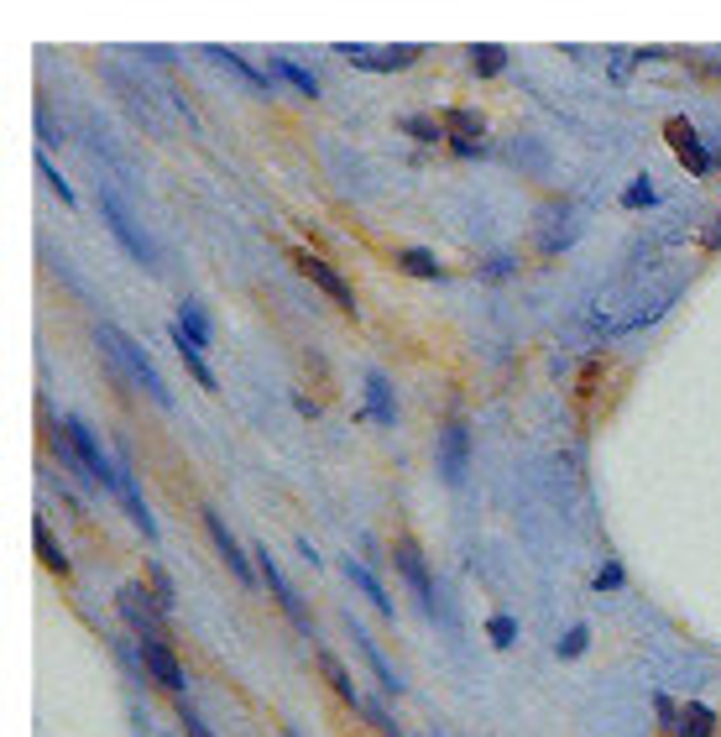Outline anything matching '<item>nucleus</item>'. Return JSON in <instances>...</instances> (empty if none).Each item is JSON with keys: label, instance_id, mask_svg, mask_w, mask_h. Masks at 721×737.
<instances>
[{"label": "nucleus", "instance_id": "18", "mask_svg": "<svg viewBox=\"0 0 721 737\" xmlns=\"http://www.w3.org/2000/svg\"><path fill=\"white\" fill-rule=\"evenodd\" d=\"M173 351H178V361H183V366H189V372L199 377V387H209V393H215V372L204 366V345H199V340H189V335H183L178 325H173Z\"/></svg>", "mask_w": 721, "mask_h": 737}, {"label": "nucleus", "instance_id": "7", "mask_svg": "<svg viewBox=\"0 0 721 737\" xmlns=\"http://www.w3.org/2000/svg\"><path fill=\"white\" fill-rule=\"evenodd\" d=\"M115 607H121V617L131 623L136 638H168V633H162V612H157V602L142 586H121V591H115Z\"/></svg>", "mask_w": 721, "mask_h": 737}, {"label": "nucleus", "instance_id": "31", "mask_svg": "<svg viewBox=\"0 0 721 737\" xmlns=\"http://www.w3.org/2000/svg\"><path fill=\"white\" fill-rule=\"evenodd\" d=\"M586 643H591V628L575 623V628L560 638V659H580V654H586Z\"/></svg>", "mask_w": 721, "mask_h": 737}, {"label": "nucleus", "instance_id": "33", "mask_svg": "<svg viewBox=\"0 0 721 737\" xmlns=\"http://www.w3.org/2000/svg\"><path fill=\"white\" fill-rule=\"evenodd\" d=\"M622 586V565H601V575H596V591H617Z\"/></svg>", "mask_w": 721, "mask_h": 737}, {"label": "nucleus", "instance_id": "17", "mask_svg": "<svg viewBox=\"0 0 721 737\" xmlns=\"http://www.w3.org/2000/svg\"><path fill=\"white\" fill-rule=\"evenodd\" d=\"M319 670H324V680H330V690L345 701V706H356L361 711V696H356V680H351V670L330 654V649H319Z\"/></svg>", "mask_w": 721, "mask_h": 737}, {"label": "nucleus", "instance_id": "10", "mask_svg": "<svg viewBox=\"0 0 721 737\" xmlns=\"http://www.w3.org/2000/svg\"><path fill=\"white\" fill-rule=\"evenodd\" d=\"M204 528H209V539H215V549L225 555V565H230V575H236L241 586H251V581H262L257 570H251V560H246V549L236 544V534L225 528V518L215 513V508H204Z\"/></svg>", "mask_w": 721, "mask_h": 737}, {"label": "nucleus", "instance_id": "21", "mask_svg": "<svg viewBox=\"0 0 721 737\" xmlns=\"http://www.w3.org/2000/svg\"><path fill=\"white\" fill-rule=\"evenodd\" d=\"M398 262L413 272V278H445L439 257H434V251H424V246H403V251H398Z\"/></svg>", "mask_w": 721, "mask_h": 737}, {"label": "nucleus", "instance_id": "25", "mask_svg": "<svg viewBox=\"0 0 721 737\" xmlns=\"http://www.w3.org/2000/svg\"><path fill=\"white\" fill-rule=\"evenodd\" d=\"M502 63H507V48H497V42H476V48H471L476 74H502Z\"/></svg>", "mask_w": 721, "mask_h": 737}, {"label": "nucleus", "instance_id": "4", "mask_svg": "<svg viewBox=\"0 0 721 737\" xmlns=\"http://www.w3.org/2000/svg\"><path fill=\"white\" fill-rule=\"evenodd\" d=\"M100 340H105L110 351H115V356H121V361L131 366V372H136V382L147 387V398H152V403H162V408L173 403V393H168V382L157 377V366L147 361V351H142V345H131V340H126L121 330H110V325H100Z\"/></svg>", "mask_w": 721, "mask_h": 737}, {"label": "nucleus", "instance_id": "32", "mask_svg": "<svg viewBox=\"0 0 721 737\" xmlns=\"http://www.w3.org/2000/svg\"><path fill=\"white\" fill-rule=\"evenodd\" d=\"M178 722H183V737H215V732L204 727V717H199V711L183 701V696H178Z\"/></svg>", "mask_w": 721, "mask_h": 737}, {"label": "nucleus", "instance_id": "8", "mask_svg": "<svg viewBox=\"0 0 721 737\" xmlns=\"http://www.w3.org/2000/svg\"><path fill=\"white\" fill-rule=\"evenodd\" d=\"M293 267L304 272L309 283H319V288L330 293L345 314H356V293H351V283H345V278H340V272H335L330 262H324V257H314V251H293Z\"/></svg>", "mask_w": 721, "mask_h": 737}, {"label": "nucleus", "instance_id": "36", "mask_svg": "<svg viewBox=\"0 0 721 737\" xmlns=\"http://www.w3.org/2000/svg\"><path fill=\"white\" fill-rule=\"evenodd\" d=\"M706 246H721V215H716V230H711V236H706Z\"/></svg>", "mask_w": 721, "mask_h": 737}, {"label": "nucleus", "instance_id": "27", "mask_svg": "<svg viewBox=\"0 0 721 737\" xmlns=\"http://www.w3.org/2000/svg\"><path fill=\"white\" fill-rule=\"evenodd\" d=\"M486 638H492L497 649H513V638H518V617H507V612H492V623H486Z\"/></svg>", "mask_w": 721, "mask_h": 737}, {"label": "nucleus", "instance_id": "1", "mask_svg": "<svg viewBox=\"0 0 721 737\" xmlns=\"http://www.w3.org/2000/svg\"><path fill=\"white\" fill-rule=\"evenodd\" d=\"M100 215L110 220V236H115V241H121V246L131 251V257H136V262H142V267H147V272H157V246L147 241V230H142V225H136V220L126 215V204H121V199H115L110 189L100 194Z\"/></svg>", "mask_w": 721, "mask_h": 737}, {"label": "nucleus", "instance_id": "34", "mask_svg": "<svg viewBox=\"0 0 721 737\" xmlns=\"http://www.w3.org/2000/svg\"><path fill=\"white\" fill-rule=\"evenodd\" d=\"M627 204H654V189H648V178H638L633 189H627Z\"/></svg>", "mask_w": 721, "mask_h": 737}, {"label": "nucleus", "instance_id": "20", "mask_svg": "<svg viewBox=\"0 0 721 737\" xmlns=\"http://www.w3.org/2000/svg\"><path fill=\"white\" fill-rule=\"evenodd\" d=\"M272 74H277V79H288L304 100H314V95H319V79L309 74V68H298L293 58H272Z\"/></svg>", "mask_w": 721, "mask_h": 737}, {"label": "nucleus", "instance_id": "5", "mask_svg": "<svg viewBox=\"0 0 721 737\" xmlns=\"http://www.w3.org/2000/svg\"><path fill=\"white\" fill-rule=\"evenodd\" d=\"M136 659H142V675H152L162 690H173V696H183V664L173 654V643L168 638H136Z\"/></svg>", "mask_w": 721, "mask_h": 737}, {"label": "nucleus", "instance_id": "13", "mask_svg": "<svg viewBox=\"0 0 721 737\" xmlns=\"http://www.w3.org/2000/svg\"><path fill=\"white\" fill-rule=\"evenodd\" d=\"M445 131H450V147L460 157H476L481 152V115L476 110H465V105L445 110Z\"/></svg>", "mask_w": 721, "mask_h": 737}, {"label": "nucleus", "instance_id": "30", "mask_svg": "<svg viewBox=\"0 0 721 737\" xmlns=\"http://www.w3.org/2000/svg\"><path fill=\"white\" fill-rule=\"evenodd\" d=\"M361 711H366V722L377 727L382 737H403V727H398V722L387 717V706H377V701H361Z\"/></svg>", "mask_w": 721, "mask_h": 737}, {"label": "nucleus", "instance_id": "38", "mask_svg": "<svg viewBox=\"0 0 721 737\" xmlns=\"http://www.w3.org/2000/svg\"><path fill=\"white\" fill-rule=\"evenodd\" d=\"M429 737H439V732H429Z\"/></svg>", "mask_w": 721, "mask_h": 737}, {"label": "nucleus", "instance_id": "19", "mask_svg": "<svg viewBox=\"0 0 721 737\" xmlns=\"http://www.w3.org/2000/svg\"><path fill=\"white\" fill-rule=\"evenodd\" d=\"M32 544H37V560L48 565L53 575H68V555H63V544L53 539V528H48V523H37V528H32Z\"/></svg>", "mask_w": 721, "mask_h": 737}, {"label": "nucleus", "instance_id": "26", "mask_svg": "<svg viewBox=\"0 0 721 737\" xmlns=\"http://www.w3.org/2000/svg\"><path fill=\"white\" fill-rule=\"evenodd\" d=\"M209 58H215V63H225V68H236V74L241 79H251V84H257V89H272V79L267 74H257V68H251L241 53H225V48H209Z\"/></svg>", "mask_w": 721, "mask_h": 737}, {"label": "nucleus", "instance_id": "2", "mask_svg": "<svg viewBox=\"0 0 721 737\" xmlns=\"http://www.w3.org/2000/svg\"><path fill=\"white\" fill-rule=\"evenodd\" d=\"M392 565H398V575L408 581V591L418 596V607H424V617H434V612H439V602H434V581H429L424 549H418V539H413V534L392 539Z\"/></svg>", "mask_w": 721, "mask_h": 737}, {"label": "nucleus", "instance_id": "22", "mask_svg": "<svg viewBox=\"0 0 721 737\" xmlns=\"http://www.w3.org/2000/svg\"><path fill=\"white\" fill-rule=\"evenodd\" d=\"M178 330L189 335V340H199V345H209V314H204V304H194V298H189V304L178 309Z\"/></svg>", "mask_w": 721, "mask_h": 737}, {"label": "nucleus", "instance_id": "6", "mask_svg": "<svg viewBox=\"0 0 721 737\" xmlns=\"http://www.w3.org/2000/svg\"><path fill=\"white\" fill-rule=\"evenodd\" d=\"M251 560H257V575H262V586L277 596V607H283L288 617H293V623L298 628H304L309 638H314V623H309V612H304V602H298V591L283 581V570H277V560H272V549L267 544H257V549H251Z\"/></svg>", "mask_w": 721, "mask_h": 737}, {"label": "nucleus", "instance_id": "28", "mask_svg": "<svg viewBox=\"0 0 721 737\" xmlns=\"http://www.w3.org/2000/svg\"><path fill=\"white\" fill-rule=\"evenodd\" d=\"M152 602H157V612H173V602H178V591H173V581H168V570H162V565H152Z\"/></svg>", "mask_w": 721, "mask_h": 737}, {"label": "nucleus", "instance_id": "35", "mask_svg": "<svg viewBox=\"0 0 721 737\" xmlns=\"http://www.w3.org/2000/svg\"><path fill=\"white\" fill-rule=\"evenodd\" d=\"M654 711H659V722H669V727H674V701H669V696H659V701H654Z\"/></svg>", "mask_w": 721, "mask_h": 737}, {"label": "nucleus", "instance_id": "15", "mask_svg": "<svg viewBox=\"0 0 721 737\" xmlns=\"http://www.w3.org/2000/svg\"><path fill=\"white\" fill-rule=\"evenodd\" d=\"M716 732V711L706 701H685L674 711V737H711Z\"/></svg>", "mask_w": 721, "mask_h": 737}, {"label": "nucleus", "instance_id": "16", "mask_svg": "<svg viewBox=\"0 0 721 737\" xmlns=\"http://www.w3.org/2000/svg\"><path fill=\"white\" fill-rule=\"evenodd\" d=\"M366 413L377 424H392L398 419V408H392V387H387V372H377V366H366Z\"/></svg>", "mask_w": 721, "mask_h": 737}, {"label": "nucleus", "instance_id": "11", "mask_svg": "<svg viewBox=\"0 0 721 737\" xmlns=\"http://www.w3.org/2000/svg\"><path fill=\"white\" fill-rule=\"evenodd\" d=\"M465 460H471V434H465L460 419H450L445 434H439V476H445L450 487L465 481Z\"/></svg>", "mask_w": 721, "mask_h": 737}, {"label": "nucleus", "instance_id": "3", "mask_svg": "<svg viewBox=\"0 0 721 737\" xmlns=\"http://www.w3.org/2000/svg\"><path fill=\"white\" fill-rule=\"evenodd\" d=\"M58 429L68 434V445H74V455L84 460V471L95 476V481H105L110 492H121V466H110V455L95 445V434L84 429V419H74V413H63V419H58Z\"/></svg>", "mask_w": 721, "mask_h": 737}, {"label": "nucleus", "instance_id": "24", "mask_svg": "<svg viewBox=\"0 0 721 737\" xmlns=\"http://www.w3.org/2000/svg\"><path fill=\"white\" fill-rule=\"evenodd\" d=\"M398 126L408 136H418V142H445V121H434V115H403Z\"/></svg>", "mask_w": 721, "mask_h": 737}, {"label": "nucleus", "instance_id": "14", "mask_svg": "<svg viewBox=\"0 0 721 737\" xmlns=\"http://www.w3.org/2000/svg\"><path fill=\"white\" fill-rule=\"evenodd\" d=\"M345 581H351L361 596H366V602L371 607H377V617H387V623H392V617H398V607H392V596L382 591V581H377V575H371L361 560H345Z\"/></svg>", "mask_w": 721, "mask_h": 737}, {"label": "nucleus", "instance_id": "29", "mask_svg": "<svg viewBox=\"0 0 721 737\" xmlns=\"http://www.w3.org/2000/svg\"><path fill=\"white\" fill-rule=\"evenodd\" d=\"M37 173L48 178V189H53V194H58L63 204H74V189H68V183H63V173L53 168V157H48V152H37Z\"/></svg>", "mask_w": 721, "mask_h": 737}, {"label": "nucleus", "instance_id": "23", "mask_svg": "<svg viewBox=\"0 0 721 737\" xmlns=\"http://www.w3.org/2000/svg\"><path fill=\"white\" fill-rule=\"evenodd\" d=\"M418 58V48H392V53H351V63H361V68H408Z\"/></svg>", "mask_w": 721, "mask_h": 737}, {"label": "nucleus", "instance_id": "9", "mask_svg": "<svg viewBox=\"0 0 721 737\" xmlns=\"http://www.w3.org/2000/svg\"><path fill=\"white\" fill-rule=\"evenodd\" d=\"M664 136H669V147H674V157L695 173V178H706L711 173V152L701 147V136H695V126L685 121V115H669L664 121Z\"/></svg>", "mask_w": 721, "mask_h": 737}, {"label": "nucleus", "instance_id": "12", "mask_svg": "<svg viewBox=\"0 0 721 737\" xmlns=\"http://www.w3.org/2000/svg\"><path fill=\"white\" fill-rule=\"evenodd\" d=\"M345 633L356 638V649H361V659L371 664V675L382 680V690H387V696H403V680H398V670H392V664L382 659V649H377V643H371V633H366V628L356 623V617H345Z\"/></svg>", "mask_w": 721, "mask_h": 737}, {"label": "nucleus", "instance_id": "37", "mask_svg": "<svg viewBox=\"0 0 721 737\" xmlns=\"http://www.w3.org/2000/svg\"><path fill=\"white\" fill-rule=\"evenodd\" d=\"M288 737H298V732H293V727H288Z\"/></svg>", "mask_w": 721, "mask_h": 737}]
</instances>
